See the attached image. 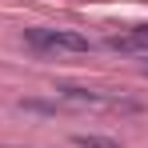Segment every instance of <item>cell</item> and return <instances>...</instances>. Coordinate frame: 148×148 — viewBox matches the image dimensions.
<instances>
[{"mask_svg": "<svg viewBox=\"0 0 148 148\" xmlns=\"http://www.w3.org/2000/svg\"><path fill=\"white\" fill-rule=\"evenodd\" d=\"M24 40L32 48H52V52H88L92 40L72 28H24Z\"/></svg>", "mask_w": 148, "mask_h": 148, "instance_id": "cell-1", "label": "cell"}, {"mask_svg": "<svg viewBox=\"0 0 148 148\" xmlns=\"http://www.w3.org/2000/svg\"><path fill=\"white\" fill-rule=\"evenodd\" d=\"M60 96L72 100V104H104L100 92H92V88H76V84H64V88H60Z\"/></svg>", "mask_w": 148, "mask_h": 148, "instance_id": "cell-2", "label": "cell"}, {"mask_svg": "<svg viewBox=\"0 0 148 148\" xmlns=\"http://www.w3.org/2000/svg\"><path fill=\"white\" fill-rule=\"evenodd\" d=\"M128 36H132V40H136V44H140V48L148 52V24H136V28H128Z\"/></svg>", "mask_w": 148, "mask_h": 148, "instance_id": "cell-5", "label": "cell"}, {"mask_svg": "<svg viewBox=\"0 0 148 148\" xmlns=\"http://www.w3.org/2000/svg\"><path fill=\"white\" fill-rule=\"evenodd\" d=\"M104 44H108L112 52H144L140 44H136V40H132V36H128V32H124V36H108Z\"/></svg>", "mask_w": 148, "mask_h": 148, "instance_id": "cell-4", "label": "cell"}, {"mask_svg": "<svg viewBox=\"0 0 148 148\" xmlns=\"http://www.w3.org/2000/svg\"><path fill=\"white\" fill-rule=\"evenodd\" d=\"M72 144H76V148H120V140H112V136H96V132H76Z\"/></svg>", "mask_w": 148, "mask_h": 148, "instance_id": "cell-3", "label": "cell"}, {"mask_svg": "<svg viewBox=\"0 0 148 148\" xmlns=\"http://www.w3.org/2000/svg\"><path fill=\"white\" fill-rule=\"evenodd\" d=\"M144 76H148V64H144Z\"/></svg>", "mask_w": 148, "mask_h": 148, "instance_id": "cell-6", "label": "cell"}]
</instances>
